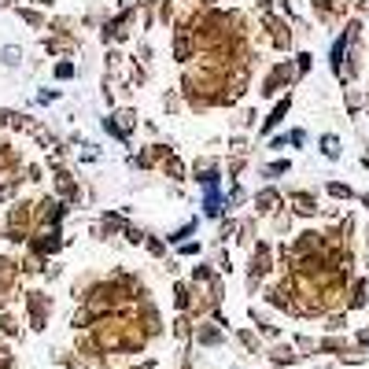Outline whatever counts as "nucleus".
<instances>
[{
	"mask_svg": "<svg viewBox=\"0 0 369 369\" xmlns=\"http://www.w3.org/2000/svg\"><path fill=\"white\" fill-rule=\"evenodd\" d=\"M258 203H263V211H269L277 203V196H274V192H263V200H258Z\"/></svg>",
	"mask_w": 369,
	"mask_h": 369,
	"instance_id": "7",
	"label": "nucleus"
},
{
	"mask_svg": "<svg viewBox=\"0 0 369 369\" xmlns=\"http://www.w3.org/2000/svg\"><path fill=\"white\" fill-rule=\"evenodd\" d=\"M4 63H8V67H15V63H19V48H4Z\"/></svg>",
	"mask_w": 369,
	"mask_h": 369,
	"instance_id": "6",
	"label": "nucleus"
},
{
	"mask_svg": "<svg viewBox=\"0 0 369 369\" xmlns=\"http://www.w3.org/2000/svg\"><path fill=\"white\" fill-rule=\"evenodd\" d=\"M0 4H8V0H0Z\"/></svg>",
	"mask_w": 369,
	"mask_h": 369,
	"instance_id": "10",
	"label": "nucleus"
},
{
	"mask_svg": "<svg viewBox=\"0 0 369 369\" xmlns=\"http://www.w3.org/2000/svg\"><path fill=\"white\" fill-rule=\"evenodd\" d=\"M288 140H292V144H296V148H299V144H303V140H307V133H303V129H296V133H292Z\"/></svg>",
	"mask_w": 369,
	"mask_h": 369,
	"instance_id": "9",
	"label": "nucleus"
},
{
	"mask_svg": "<svg viewBox=\"0 0 369 369\" xmlns=\"http://www.w3.org/2000/svg\"><path fill=\"white\" fill-rule=\"evenodd\" d=\"M329 196H336V200H351V196H354V192H351V189H347V184H340V181H332V184H329Z\"/></svg>",
	"mask_w": 369,
	"mask_h": 369,
	"instance_id": "5",
	"label": "nucleus"
},
{
	"mask_svg": "<svg viewBox=\"0 0 369 369\" xmlns=\"http://www.w3.org/2000/svg\"><path fill=\"white\" fill-rule=\"evenodd\" d=\"M203 211H207L211 218H218V214H222V196H218V192H214V189H207V200H203Z\"/></svg>",
	"mask_w": 369,
	"mask_h": 369,
	"instance_id": "3",
	"label": "nucleus"
},
{
	"mask_svg": "<svg viewBox=\"0 0 369 369\" xmlns=\"http://www.w3.org/2000/svg\"><path fill=\"white\" fill-rule=\"evenodd\" d=\"M285 170H288V162H274V167H266L269 178H274V173H285Z\"/></svg>",
	"mask_w": 369,
	"mask_h": 369,
	"instance_id": "8",
	"label": "nucleus"
},
{
	"mask_svg": "<svg viewBox=\"0 0 369 369\" xmlns=\"http://www.w3.org/2000/svg\"><path fill=\"white\" fill-rule=\"evenodd\" d=\"M288 104H292V100H281V104L274 107V115H269V118H266V129H274V126L281 122V118H285V115H288Z\"/></svg>",
	"mask_w": 369,
	"mask_h": 369,
	"instance_id": "4",
	"label": "nucleus"
},
{
	"mask_svg": "<svg viewBox=\"0 0 369 369\" xmlns=\"http://www.w3.org/2000/svg\"><path fill=\"white\" fill-rule=\"evenodd\" d=\"M321 155L325 159H340V137H336V133H325L321 137Z\"/></svg>",
	"mask_w": 369,
	"mask_h": 369,
	"instance_id": "2",
	"label": "nucleus"
},
{
	"mask_svg": "<svg viewBox=\"0 0 369 369\" xmlns=\"http://www.w3.org/2000/svg\"><path fill=\"white\" fill-rule=\"evenodd\" d=\"M129 126H133V115H129V111L115 115V122H111V118H107V129H111L115 137H126V133H129Z\"/></svg>",
	"mask_w": 369,
	"mask_h": 369,
	"instance_id": "1",
	"label": "nucleus"
}]
</instances>
